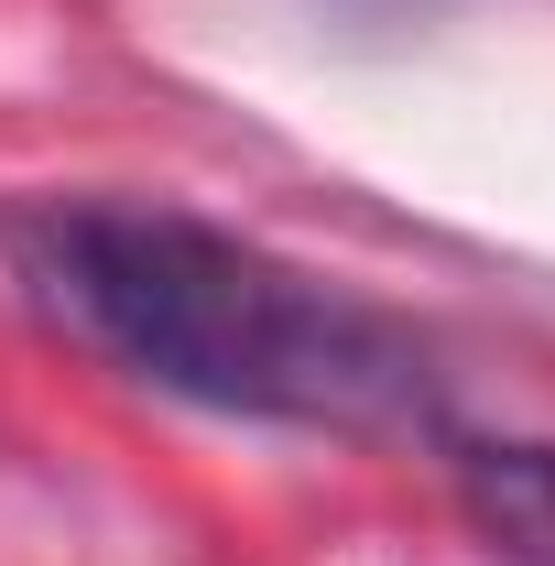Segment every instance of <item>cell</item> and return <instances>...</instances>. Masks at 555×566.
<instances>
[{"mask_svg":"<svg viewBox=\"0 0 555 566\" xmlns=\"http://www.w3.org/2000/svg\"><path fill=\"white\" fill-rule=\"evenodd\" d=\"M0 251L11 283L44 305V327H66L76 349L175 403L359 447L447 424V370L404 316L218 218L142 197H22L0 208Z\"/></svg>","mask_w":555,"mask_h":566,"instance_id":"obj_1","label":"cell"},{"mask_svg":"<svg viewBox=\"0 0 555 566\" xmlns=\"http://www.w3.org/2000/svg\"><path fill=\"white\" fill-rule=\"evenodd\" d=\"M458 501L490 534L501 566H555V447L545 436H501V447H458Z\"/></svg>","mask_w":555,"mask_h":566,"instance_id":"obj_2","label":"cell"}]
</instances>
